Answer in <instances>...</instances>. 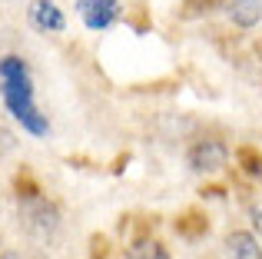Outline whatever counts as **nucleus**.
I'll list each match as a JSON object with an SVG mask.
<instances>
[{"label":"nucleus","instance_id":"423d86ee","mask_svg":"<svg viewBox=\"0 0 262 259\" xmlns=\"http://www.w3.org/2000/svg\"><path fill=\"white\" fill-rule=\"evenodd\" d=\"M226 256L229 259H262V243L246 229H236V233L226 236Z\"/></svg>","mask_w":262,"mask_h":259},{"label":"nucleus","instance_id":"9b49d317","mask_svg":"<svg viewBox=\"0 0 262 259\" xmlns=\"http://www.w3.org/2000/svg\"><path fill=\"white\" fill-rule=\"evenodd\" d=\"M252 226L259 229V240H262V200L252 203Z\"/></svg>","mask_w":262,"mask_h":259},{"label":"nucleus","instance_id":"39448f33","mask_svg":"<svg viewBox=\"0 0 262 259\" xmlns=\"http://www.w3.org/2000/svg\"><path fill=\"white\" fill-rule=\"evenodd\" d=\"M27 20H30L40 33H60L67 27L63 10H60L53 0H33V4L27 7Z\"/></svg>","mask_w":262,"mask_h":259},{"label":"nucleus","instance_id":"6e6552de","mask_svg":"<svg viewBox=\"0 0 262 259\" xmlns=\"http://www.w3.org/2000/svg\"><path fill=\"white\" fill-rule=\"evenodd\" d=\"M129 259H169V253L156 240H146V243H136V246L129 249Z\"/></svg>","mask_w":262,"mask_h":259},{"label":"nucleus","instance_id":"20e7f679","mask_svg":"<svg viewBox=\"0 0 262 259\" xmlns=\"http://www.w3.org/2000/svg\"><path fill=\"white\" fill-rule=\"evenodd\" d=\"M24 223H27V229H30L33 236H50L53 229L60 226L57 209H53L47 200H30V203H24Z\"/></svg>","mask_w":262,"mask_h":259},{"label":"nucleus","instance_id":"f257e3e1","mask_svg":"<svg viewBox=\"0 0 262 259\" xmlns=\"http://www.w3.org/2000/svg\"><path fill=\"white\" fill-rule=\"evenodd\" d=\"M0 97H4L7 113H10L30 136L50 133L47 117L37 110V103H33V80H30V70H27V63L20 57L0 60Z\"/></svg>","mask_w":262,"mask_h":259},{"label":"nucleus","instance_id":"f03ea898","mask_svg":"<svg viewBox=\"0 0 262 259\" xmlns=\"http://www.w3.org/2000/svg\"><path fill=\"white\" fill-rule=\"evenodd\" d=\"M77 13L90 30H106L120 17V0H77Z\"/></svg>","mask_w":262,"mask_h":259},{"label":"nucleus","instance_id":"7ed1b4c3","mask_svg":"<svg viewBox=\"0 0 262 259\" xmlns=\"http://www.w3.org/2000/svg\"><path fill=\"white\" fill-rule=\"evenodd\" d=\"M226 160H229V149L219 140H199L189 149V166L196 173H216V169L226 166Z\"/></svg>","mask_w":262,"mask_h":259},{"label":"nucleus","instance_id":"0eeeda50","mask_svg":"<svg viewBox=\"0 0 262 259\" xmlns=\"http://www.w3.org/2000/svg\"><path fill=\"white\" fill-rule=\"evenodd\" d=\"M229 17L239 27H256L262 17V0H229Z\"/></svg>","mask_w":262,"mask_h":259},{"label":"nucleus","instance_id":"1a4fd4ad","mask_svg":"<svg viewBox=\"0 0 262 259\" xmlns=\"http://www.w3.org/2000/svg\"><path fill=\"white\" fill-rule=\"evenodd\" d=\"M243 160L249 163V166H246V169H249V176H256V180H262V160H259V156H252L249 149H246V153H243Z\"/></svg>","mask_w":262,"mask_h":259},{"label":"nucleus","instance_id":"9d476101","mask_svg":"<svg viewBox=\"0 0 262 259\" xmlns=\"http://www.w3.org/2000/svg\"><path fill=\"white\" fill-rule=\"evenodd\" d=\"M13 146H17V140H13V133H10V130H4V126H0V153H10Z\"/></svg>","mask_w":262,"mask_h":259},{"label":"nucleus","instance_id":"f8f14e48","mask_svg":"<svg viewBox=\"0 0 262 259\" xmlns=\"http://www.w3.org/2000/svg\"><path fill=\"white\" fill-rule=\"evenodd\" d=\"M0 259H20L17 253H0Z\"/></svg>","mask_w":262,"mask_h":259}]
</instances>
